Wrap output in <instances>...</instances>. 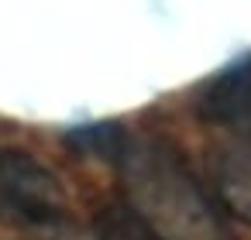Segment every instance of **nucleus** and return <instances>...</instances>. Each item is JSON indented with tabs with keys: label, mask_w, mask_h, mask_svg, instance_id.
<instances>
[{
	"label": "nucleus",
	"mask_w": 251,
	"mask_h": 240,
	"mask_svg": "<svg viewBox=\"0 0 251 240\" xmlns=\"http://www.w3.org/2000/svg\"><path fill=\"white\" fill-rule=\"evenodd\" d=\"M100 154L114 158L124 206L155 240H230L227 216L213 192L169 141L110 131Z\"/></svg>",
	"instance_id": "1"
},
{
	"label": "nucleus",
	"mask_w": 251,
	"mask_h": 240,
	"mask_svg": "<svg viewBox=\"0 0 251 240\" xmlns=\"http://www.w3.org/2000/svg\"><path fill=\"white\" fill-rule=\"evenodd\" d=\"M69 199L52 168L25 151L0 148V223L49 230L66 219Z\"/></svg>",
	"instance_id": "2"
},
{
	"label": "nucleus",
	"mask_w": 251,
	"mask_h": 240,
	"mask_svg": "<svg viewBox=\"0 0 251 240\" xmlns=\"http://www.w3.org/2000/svg\"><path fill=\"white\" fill-rule=\"evenodd\" d=\"M210 192L224 216L251 226V134L230 137L210 151Z\"/></svg>",
	"instance_id": "3"
},
{
	"label": "nucleus",
	"mask_w": 251,
	"mask_h": 240,
	"mask_svg": "<svg viewBox=\"0 0 251 240\" xmlns=\"http://www.w3.org/2000/svg\"><path fill=\"white\" fill-rule=\"evenodd\" d=\"M62 240H100L97 233H69V237H62Z\"/></svg>",
	"instance_id": "4"
}]
</instances>
